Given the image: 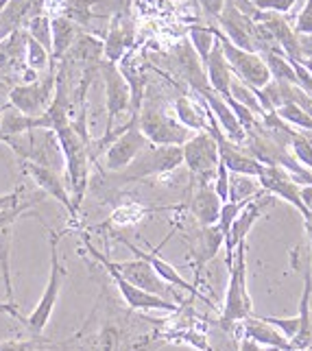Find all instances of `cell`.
Returning a JSON list of instances; mask_svg holds the SVG:
<instances>
[{
	"mask_svg": "<svg viewBox=\"0 0 312 351\" xmlns=\"http://www.w3.org/2000/svg\"><path fill=\"white\" fill-rule=\"evenodd\" d=\"M116 238H118L120 242H123V245H125L131 253H134L136 258H140V260H144V262H149V264H151V269H153L155 273H158L168 286H173V288H182V290H186L188 295H192V299H195V297H197V299H203V301H206V304H210V306H212V301H210L208 297H203V295H201V290L197 288V284H190V282L186 280V277L175 269L173 264H168L166 260H162V258H160V249L166 245L168 238H171V236H166V240L162 242V245H160L158 249H149V251H142L140 247H136L134 242L127 240L125 236H116Z\"/></svg>",
	"mask_w": 312,
	"mask_h": 351,
	"instance_id": "14",
	"label": "cell"
},
{
	"mask_svg": "<svg viewBox=\"0 0 312 351\" xmlns=\"http://www.w3.org/2000/svg\"><path fill=\"white\" fill-rule=\"evenodd\" d=\"M138 127L142 136L149 140L153 147H184V144L195 136L190 129H186L175 116L168 114L164 107L155 105L151 101L142 103V110L138 114Z\"/></svg>",
	"mask_w": 312,
	"mask_h": 351,
	"instance_id": "5",
	"label": "cell"
},
{
	"mask_svg": "<svg viewBox=\"0 0 312 351\" xmlns=\"http://www.w3.org/2000/svg\"><path fill=\"white\" fill-rule=\"evenodd\" d=\"M0 116H3V107H0Z\"/></svg>",
	"mask_w": 312,
	"mask_h": 351,
	"instance_id": "42",
	"label": "cell"
},
{
	"mask_svg": "<svg viewBox=\"0 0 312 351\" xmlns=\"http://www.w3.org/2000/svg\"><path fill=\"white\" fill-rule=\"evenodd\" d=\"M192 197L188 208L192 212V216L199 221L201 227H212L219 223V216H221V208H223V201L219 199V195L214 192L212 184H192Z\"/></svg>",
	"mask_w": 312,
	"mask_h": 351,
	"instance_id": "20",
	"label": "cell"
},
{
	"mask_svg": "<svg viewBox=\"0 0 312 351\" xmlns=\"http://www.w3.org/2000/svg\"><path fill=\"white\" fill-rule=\"evenodd\" d=\"M184 166L190 173L192 184H212L216 177V168H219L221 155L216 140L210 131L195 133L184 147Z\"/></svg>",
	"mask_w": 312,
	"mask_h": 351,
	"instance_id": "9",
	"label": "cell"
},
{
	"mask_svg": "<svg viewBox=\"0 0 312 351\" xmlns=\"http://www.w3.org/2000/svg\"><path fill=\"white\" fill-rule=\"evenodd\" d=\"M291 151L297 164H302L304 168L312 173V131H297L291 136Z\"/></svg>",
	"mask_w": 312,
	"mask_h": 351,
	"instance_id": "31",
	"label": "cell"
},
{
	"mask_svg": "<svg viewBox=\"0 0 312 351\" xmlns=\"http://www.w3.org/2000/svg\"><path fill=\"white\" fill-rule=\"evenodd\" d=\"M223 245H225V236L219 229V225L201 227L199 229L197 247H192V262H195L197 282H199V277H201V271L206 269V264L216 258V253H219V249Z\"/></svg>",
	"mask_w": 312,
	"mask_h": 351,
	"instance_id": "23",
	"label": "cell"
},
{
	"mask_svg": "<svg viewBox=\"0 0 312 351\" xmlns=\"http://www.w3.org/2000/svg\"><path fill=\"white\" fill-rule=\"evenodd\" d=\"M147 147H149V140L142 136V131L138 127V116H131L127 120L125 131L120 133L105 151V171L116 173V175L123 173Z\"/></svg>",
	"mask_w": 312,
	"mask_h": 351,
	"instance_id": "11",
	"label": "cell"
},
{
	"mask_svg": "<svg viewBox=\"0 0 312 351\" xmlns=\"http://www.w3.org/2000/svg\"><path fill=\"white\" fill-rule=\"evenodd\" d=\"M48 234H51V273H48V284L44 288V293L38 301V306L33 308V312L24 321V328H27L33 336H42L48 321L53 317V310L57 306L59 293H62V286L66 280V269L62 260H59V240H62V234L53 232L51 227H46Z\"/></svg>",
	"mask_w": 312,
	"mask_h": 351,
	"instance_id": "6",
	"label": "cell"
},
{
	"mask_svg": "<svg viewBox=\"0 0 312 351\" xmlns=\"http://www.w3.org/2000/svg\"><path fill=\"white\" fill-rule=\"evenodd\" d=\"M134 42H136V29L129 14L112 18L103 38V59L110 64H118L134 48Z\"/></svg>",
	"mask_w": 312,
	"mask_h": 351,
	"instance_id": "17",
	"label": "cell"
},
{
	"mask_svg": "<svg viewBox=\"0 0 312 351\" xmlns=\"http://www.w3.org/2000/svg\"><path fill=\"white\" fill-rule=\"evenodd\" d=\"M238 328L243 330L245 338H251V341H256L258 345L278 349V351H293L291 341H288L280 330H275L271 323L264 321L262 317H256V314H251V317L245 319Z\"/></svg>",
	"mask_w": 312,
	"mask_h": 351,
	"instance_id": "21",
	"label": "cell"
},
{
	"mask_svg": "<svg viewBox=\"0 0 312 351\" xmlns=\"http://www.w3.org/2000/svg\"><path fill=\"white\" fill-rule=\"evenodd\" d=\"M264 64H267L269 72H271V81H280V83H291V86L299 88V81L295 75V68L293 64L288 62L284 57V53L280 48H269V51L262 53Z\"/></svg>",
	"mask_w": 312,
	"mask_h": 351,
	"instance_id": "28",
	"label": "cell"
},
{
	"mask_svg": "<svg viewBox=\"0 0 312 351\" xmlns=\"http://www.w3.org/2000/svg\"><path fill=\"white\" fill-rule=\"evenodd\" d=\"M173 112L179 123H182L186 129H190L192 133L208 131V107L203 101L199 105L192 101L190 96H177L173 103Z\"/></svg>",
	"mask_w": 312,
	"mask_h": 351,
	"instance_id": "26",
	"label": "cell"
},
{
	"mask_svg": "<svg viewBox=\"0 0 312 351\" xmlns=\"http://www.w3.org/2000/svg\"><path fill=\"white\" fill-rule=\"evenodd\" d=\"M83 245H86V249L90 251V256H92L96 262L110 264L112 269L123 275L131 286H136V288L144 290V293L158 295V297H162V299L175 301V304L182 306V299H179L177 290H175L173 286H168V284L162 280V277L151 269V264H149V262H144V260H140V258H136V260H125V262H112L110 258L103 256V253L92 245V242L88 240V236H83Z\"/></svg>",
	"mask_w": 312,
	"mask_h": 351,
	"instance_id": "4",
	"label": "cell"
},
{
	"mask_svg": "<svg viewBox=\"0 0 312 351\" xmlns=\"http://www.w3.org/2000/svg\"><path fill=\"white\" fill-rule=\"evenodd\" d=\"M188 38H190V46L192 51L197 53L199 62L206 66L208 57L212 53V48L216 44V35H214V27H201V24H195V27L188 29Z\"/></svg>",
	"mask_w": 312,
	"mask_h": 351,
	"instance_id": "29",
	"label": "cell"
},
{
	"mask_svg": "<svg viewBox=\"0 0 312 351\" xmlns=\"http://www.w3.org/2000/svg\"><path fill=\"white\" fill-rule=\"evenodd\" d=\"M42 11H46V0H7V5L0 9V42L11 33L24 31Z\"/></svg>",
	"mask_w": 312,
	"mask_h": 351,
	"instance_id": "19",
	"label": "cell"
},
{
	"mask_svg": "<svg viewBox=\"0 0 312 351\" xmlns=\"http://www.w3.org/2000/svg\"><path fill=\"white\" fill-rule=\"evenodd\" d=\"M53 133H55V140L59 144V151H62V155H64L68 190H70L72 201H75L77 210H79L83 197H86L88 179H90V164H92L90 138L79 133L72 123L59 125L57 129H53Z\"/></svg>",
	"mask_w": 312,
	"mask_h": 351,
	"instance_id": "2",
	"label": "cell"
},
{
	"mask_svg": "<svg viewBox=\"0 0 312 351\" xmlns=\"http://www.w3.org/2000/svg\"><path fill=\"white\" fill-rule=\"evenodd\" d=\"M206 77H208V86L210 90H214L219 96H223V99H232V94H230V86H232V68L230 64H227V59L223 55V48L219 44V40H216L214 48H212V53L208 57V62H206Z\"/></svg>",
	"mask_w": 312,
	"mask_h": 351,
	"instance_id": "22",
	"label": "cell"
},
{
	"mask_svg": "<svg viewBox=\"0 0 312 351\" xmlns=\"http://www.w3.org/2000/svg\"><path fill=\"white\" fill-rule=\"evenodd\" d=\"M219 24H221L219 31L234 46L243 48V51H249V53H258V55L262 53L258 31H256V22L249 16H245L236 5L230 3V0L225 3L223 14L219 16Z\"/></svg>",
	"mask_w": 312,
	"mask_h": 351,
	"instance_id": "12",
	"label": "cell"
},
{
	"mask_svg": "<svg viewBox=\"0 0 312 351\" xmlns=\"http://www.w3.org/2000/svg\"><path fill=\"white\" fill-rule=\"evenodd\" d=\"M0 351H79L77 336L66 341H53V338L33 336L24 341H0Z\"/></svg>",
	"mask_w": 312,
	"mask_h": 351,
	"instance_id": "27",
	"label": "cell"
},
{
	"mask_svg": "<svg viewBox=\"0 0 312 351\" xmlns=\"http://www.w3.org/2000/svg\"><path fill=\"white\" fill-rule=\"evenodd\" d=\"M29 33V38H33L38 44H42L48 53H51L53 48V35H51V16L46 14V11H42V14L35 16L29 24L27 29H24Z\"/></svg>",
	"mask_w": 312,
	"mask_h": 351,
	"instance_id": "33",
	"label": "cell"
},
{
	"mask_svg": "<svg viewBox=\"0 0 312 351\" xmlns=\"http://www.w3.org/2000/svg\"><path fill=\"white\" fill-rule=\"evenodd\" d=\"M0 312H3V314H9L11 319L20 321L22 325H24V321H27V317H22V314H20V310H18V306H16V304H7V301H0Z\"/></svg>",
	"mask_w": 312,
	"mask_h": 351,
	"instance_id": "39",
	"label": "cell"
},
{
	"mask_svg": "<svg viewBox=\"0 0 312 351\" xmlns=\"http://www.w3.org/2000/svg\"><path fill=\"white\" fill-rule=\"evenodd\" d=\"M20 166H22L24 175H27L33 181V184H35V188L42 190L46 197H53L55 201H59L70 212L72 219H77L79 210H77L75 201H72L70 190H68V186L64 184V181L59 179V175L53 171L51 166L31 162V160H20Z\"/></svg>",
	"mask_w": 312,
	"mask_h": 351,
	"instance_id": "15",
	"label": "cell"
},
{
	"mask_svg": "<svg viewBox=\"0 0 312 351\" xmlns=\"http://www.w3.org/2000/svg\"><path fill=\"white\" fill-rule=\"evenodd\" d=\"M214 35L221 44L223 55H225L227 64L232 68V75L236 79L247 83L251 90H262L267 83H271V72H269L267 64H264L262 55L249 53V51H243V48L234 46L216 27H214Z\"/></svg>",
	"mask_w": 312,
	"mask_h": 351,
	"instance_id": "10",
	"label": "cell"
},
{
	"mask_svg": "<svg viewBox=\"0 0 312 351\" xmlns=\"http://www.w3.org/2000/svg\"><path fill=\"white\" fill-rule=\"evenodd\" d=\"M297 38H299V51H302V57L312 59V35H297Z\"/></svg>",
	"mask_w": 312,
	"mask_h": 351,
	"instance_id": "41",
	"label": "cell"
},
{
	"mask_svg": "<svg viewBox=\"0 0 312 351\" xmlns=\"http://www.w3.org/2000/svg\"><path fill=\"white\" fill-rule=\"evenodd\" d=\"M103 264V269L110 273V277L114 280L116 288H118V293L120 297L125 299V304L129 306V310H138V312H151V310H158V312H179L182 310V306L175 304V301H168V299H162L158 295H151V293H144V290L136 288V286H131L123 275H120L118 271H114L110 264Z\"/></svg>",
	"mask_w": 312,
	"mask_h": 351,
	"instance_id": "16",
	"label": "cell"
},
{
	"mask_svg": "<svg viewBox=\"0 0 312 351\" xmlns=\"http://www.w3.org/2000/svg\"><path fill=\"white\" fill-rule=\"evenodd\" d=\"M44 127V118H31L24 116L18 110H14L11 105H3V116H0V142H5L9 138L27 136L31 131H40Z\"/></svg>",
	"mask_w": 312,
	"mask_h": 351,
	"instance_id": "24",
	"label": "cell"
},
{
	"mask_svg": "<svg viewBox=\"0 0 312 351\" xmlns=\"http://www.w3.org/2000/svg\"><path fill=\"white\" fill-rule=\"evenodd\" d=\"M83 29H79L75 22H70L66 16L57 14L51 16V35H53V48H51V59L53 62H62L66 57V53L72 48V44L77 42L79 33Z\"/></svg>",
	"mask_w": 312,
	"mask_h": 351,
	"instance_id": "25",
	"label": "cell"
},
{
	"mask_svg": "<svg viewBox=\"0 0 312 351\" xmlns=\"http://www.w3.org/2000/svg\"><path fill=\"white\" fill-rule=\"evenodd\" d=\"M295 35H312V0H306L304 9L299 11V16L293 24Z\"/></svg>",
	"mask_w": 312,
	"mask_h": 351,
	"instance_id": "37",
	"label": "cell"
},
{
	"mask_svg": "<svg viewBox=\"0 0 312 351\" xmlns=\"http://www.w3.org/2000/svg\"><path fill=\"white\" fill-rule=\"evenodd\" d=\"M238 351H278V349H271V347H264V345H258L256 341H251V338H240V347Z\"/></svg>",
	"mask_w": 312,
	"mask_h": 351,
	"instance_id": "40",
	"label": "cell"
},
{
	"mask_svg": "<svg viewBox=\"0 0 312 351\" xmlns=\"http://www.w3.org/2000/svg\"><path fill=\"white\" fill-rule=\"evenodd\" d=\"M27 68L33 72H42L46 68H51V53L46 51L42 44H38L33 38H27Z\"/></svg>",
	"mask_w": 312,
	"mask_h": 351,
	"instance_id": "34",
	"label": "cell"
},
{
	"mask_svg": "<svg viewBox=\"0 0 312 351\" xmlns=\"http://www.w3.org/2000/svg\"><path fill=\"white\" fill-rule=\"evenodd\" d=\"M199 94V99L206 103V107L212 112L214 120L219 123L221 131H223V136L238 144V147H245V142H247V131L243 129V125L238 123V118L236 114L232 112V107L227 105V101L223 99V96H219L214 90L206 88V90H201L197 92Z\"/></svg>",
	"mask_w": 312,
	"mask_h": 351,
	"instance_id": "18",
	"label": "cell"
},
{
	"mask_svg": "<svg viewBox=\"0 0 312 351\" xmlns=\"http://www.w3.org/2000/svg\"><path fill=\"white\" fill-rule=\"evenodd\" d=\"M260 188L264 192H269L275 199H284L293 205V208L304 216V221L310 219V210L306 208V203L302 201V186L297 184L295 177L282 166H264L262 175L258 177Z\"/></svg>",
	"mask_w": 312,
	"mask_h": 351,
	"instance_id": "13",
	"label": "cell"
},
{
	"mask_svg": "<svg viewBox=\"0 0 312 351\" xmlns=\"http://www.w3.org/2000/svg\"><path fill=\"white\" fill-rule=\"evenodd\" d=\"M230 171H227V166L223 162H219V168H216V177L212 181V186H214V192L219 195V199L223 203L230 201Z\"/></svg>",
	"mask_w": 312,
	"mask_h": 351,
	"instance_id": "36",
	"label": "cell"
},
{
	"mask_svg": "<svg viewBox=\"0 0 312 351\" xmlns=\"http://www.w3.org/2000/svg\"><path fill=\"white\" fill-rule=\"evenodd\" d=\"M286 125H291L293 129H299V131H312V114H308L304 107H299L295 103H286L282 105L280 110H275Z\"/></svg>",
	"mask_w": 312,
	"mask_h": 351,
	"instance_id": "32",
	"label": "cell"
},
{
	"mask_svg": "<svg viewBox=\"0 0 312 351\" xmlns=\"http://www.w3.org/2000/svg\"><path fill=\"white\" fill-rule=\"evenodd\" d=\"M46 195L40 192H29L27 186H20L18 190L3 195L0 201V275L5 284L7 304H14V280H11V247H14V225L20 216L31 214L38 203H42Z\"/></svg>",
	"mask_w": 312,
	"mask_h": 351,
	"instance_id": "1",
	"label": "cell"
},
{
	"mask_svg": "<svg viewBox=\"0 0 312 351\" xmlns=\"http://www.w3.org/2000/svg\"><path fill=\"white\" fill-rule=\"evenodd\" d=\"M262 192L258 177L249 175H230V201H251Z\"/></svg>",
	"mask_w": 312,
	"mask_h": 351,
	"instance_id": "30",
	"label": "cell"
},
{
	"mask_svg": "<svg viewBox=\"0 0 312 351\" xmlns=\"http://www.w3.org/2000/svg\"><path fill=\"white\" fill-rule=\"evenodd\" d=\"M55 66H57V62L51 59V68H48V72L42 79L31 81V83H18V86L11 88L9 105L24 116H31V118L44 116L55 99V86H57V68Z\"/></svg>",
	"mask_w": 312,
	"mask_h": 351,
	"instance_id": "7",
	"label": "cell"
},
{
	"mask_svg": "<svg viewBox=\"0 0 312 351\" xmlns=\"http://www.w3.org/2000/svg\"><path fill=\"white\" fill-rule=\"evenodd\" d=\"M227 271H230V282H227L219 325L225 332H232L236 325L254 314V301H251L247 288V240L236 247L234 260L227 266Z\"/></svg>",
	"mask_w": 312,
	"mask_h": 351,
	"instance_id": "3",
	"label": "cell"
},
{
	"mask_svg": "<svg viewBox=\"0 0 312 351\" xmlns=\"http://www.w3.org/2000/svg\"><path fill=\"white\" fill-rule=\"evenodd\" d=\"M201 3V7H203V11L210 16V18H216L219 20V16L223 14V9H225V3L227 0H199Z\"/></svg>",
	"mask_w": 312,
	"mask_h": 351,
	"instance_id": "38",
	"label": "cell"
},
{
	"mask_svg": "<svg viewBox=\"0 0 312 351\" xmlns=\"http://www.w3.org/2000/svg\"><path fill=\"white\" fill-rule=\"evenodd\" d=\"M249 201H240V203H234V201H227L223 203V208H221V216H219V229L223 232V236L227 238V234H230V229L234 225V221L238 219V214L243 212V208L247 205Z\"/></svg>",
	"mask_w": 312,
	"mask_h": 351,
	"instance_id": "35",
	"label": "cell"
},
{
	"mask_svg": "<svg viewBox=\"0 0 312 351\" xmlns=\"http://www.w3.org/2000/svg\"><path fill=\"white\" fill-rule=\"evenodd\" d=\"M179 166H184L182 147H153V144H149L123 173H118V179L129 184V181L162 177L175 173Z\"/></svg>",
	"mask_w": 312,
	"mask_h": 351,
	"instance_id": "8",
	"label": "cell"
}]
</instances>
